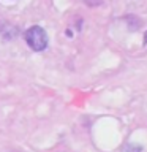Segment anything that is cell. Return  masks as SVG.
I'll return each mask as SVG.
<instances>
[{
	"instance_id": "cell-1",
	"label": "cell",
	"mask_w": 147,
	"mask_h": 152,
	"mask_svg": "<svg viewBox=\"0 0 147 152\" xmlns=\"http://www.w3.org/2000/svg\"><path fill=\"white\" fill-rule=\"evenodd\" d=\"M24 38H25V43L28 46H30L32 51H44L47 48V33L43 27L40 26H32L28 30L25 32V35H24Z\"/></svg>"
},
{
	"instance_id": "cell-3",
	"label": "cell",
	"mask_w": 147,
	"mask_h": 152,
	"mask_svg": "<svg viewBox=\"0 0 147 152\" xmlns=\"http://www.w3.org/2000/svg\"><path fill=\"white\" fill-rule=\"evenodd\" d=\"M144 43H147V32L144 33Z\"/></svg>"
},
{
	"instance_id": "cell-2",
	"label": "cell",
	"mask_w": 147,
	"mask_h": 152,
	"mask_svg": "<svg viewBox=\"0 0 147 152\" xmlns=\"http://www.w3.org/2000/svg\"><path fill=\"white\" fill-rule=\"evenodd\" d=\"M141 151H142L141 146H131L130 144V146L127 147V152H141Z\"/></svg>"
}]
</instances>
